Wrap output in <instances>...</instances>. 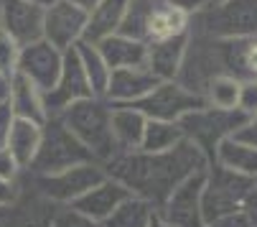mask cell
<instances>
[{
  "mask_svg": "<svg viewBox=\"0 0 257 227\" xmlns=\"http://www.w3.org/2000/svg\"><path fill=\"white\" fill-rule=\"evenodd\" d=\"M232 138H237V140H242V143H247V145L257 148V115L247 118V123H244V125L232 135Z\"/></svg>",
  "mask_w": 257,
  "mask_h": 227,
  "instance_id": "d590c367",
  "label": "cell"
},
{
  "mask_svg": "<svg viewBox=\"0 0 257 227\" xmlns=\"http://www.w3.org/2000/svg\"><path fill=\"white\" fill-rule=\"evenodd\" d=\"M0 18H3V0H0Z\"/></svg>",
  "mask_w": 257,
  "mask_h": 227,
  "instance_id": "ee69618b",
  "label": "cell"
},
{
  "mask_svg": "<svg viewBox=\"0 0 257 227\" xmlns=\"http://www.w3.org/2000/svg\"><path fill=\"white\" fill-rule=\"evenodd\" d=\"M18 176H21V166L16 164L8 148H0V179H18Z\"/></svg>",
  "mask_w": 257,
  "mask_h": 227,
  "instance_id": "836d02e7",
  "label": "cell"
},
{
  "mask_svg": "<svg viewBox=\"0 0 257 227\" xmlns=\"http://www.w3.org/2000/svg\"><path fill=\"white\" fill-rule=\"evenodd\" d=\"M239 90L242 82L229 77V74H216L211 77L204 87V100L211 107H222V110H237L239 102Z\"/></svg>",
  "mask_w": 257,
  "mask_h": 227,
  "instance_id": "83f0119b",
  "label": "cell"
},
{
  "mask_svg": "<svg viewBox=\"0 0 257 227\" xmlns=\"http://www.w3.org/2000/svg\"><path fill=\"white\" fill-rule=\"evenodd\" d=\"M18 56H21V46L11 39L6 31H0V74L6 80H13L18 71Z\"/></svg>",
  "mask_w": 257,
  "mask_h": 227,
  "instance_id": "f1b7e54d",
  "label": "cell"
},
{
  "mask_svg": "<svg viewBox=\"0 0 257 227\" xmlns=\"http://www.w3.org/2000/svg\"><path fill=\"white\" fill-rule=\"evenodd\" d=\"M145 123H148V118H145L140 110H135L130 105H112L109 128H112L117 154H133V150H140Z\"/></svg>",
  "mask_w": 257,
  "mask_h": 227,
  "instance_id": "d6986e66",
  "label": "cell"
},
{
  "mask_svg": "<svg viewBox=\"0 0 257 227\" xmlns=\"http://www.w3.org/2000/svg\"><path fill=\"white\" fill-rule=\"evenodd\" d=\"M8 105H11L13 118H18V120H31V123L44 125L49 118L46 105H44V92L36 85H31L26 77H21V74H16L11 80Z\"/></svg>",
  "mask_w": 257,
  "mask_h": 227,
  "instance_id": "ffe728a7",
  "label": "cell"
},
{
  "mask_svg": "<svg viewBox=\"0 0 257 227\" xmlns=\"http://www.w3.org/2000/svg\"><path fill=\"white\" fill-rule=\"evenodd\" d=\"M148 227H176V224H171V222H166V219H163V217H161V214H158V212H156V214H153V219H151V224H148Z\"/></svg>",
  "mask_w": 257,
  "mask_h": 227,
  "instance_id": "60d3db41",
  "label": "cell"
},
{
  "mask_svg": "<svg viewBox=\"0 0 257 227\" xmlns=\"http://www.w3.org/2000/svg\"><path fill=\"white\" fill-rule=\"evenodd\" d=\"M161 80L148 66H133V69H115L109 74V85L104 92V100L109 105H135L143 100L153 87H158Z\"/></svg>",
  "mask_w": 257,
  "mask_h": 227,
  "instance_id": "5bb4252c",
  "label": "cell"
},
{
  "mask_svg": "<svg viewBox=\"0 0 257 227\" xmlns=\"http://www.w3.org/2000/svg\"><path fill=\"white\" fill-rule=\"evenodd\" d=\"M206 100L196 92H191L189 87H183L178 80H166L158 87H153V92H148L143 100H138L135 110H140L148 120H163V123H178L183 115L204 107Z\"/></svg>",
  "mask_w": 257,
  "mask_h": 227,
  "instance_id": "ba28073f",
  "label": "cell"
},
{
  "mask_svg": "<svg viewBox=\"0 0 257 227\" xmlns=\"http://www.w3.org/2000/svg\"><path fill=\"white\" fill-rule=\"evenodd\" d=\"M244 123H247V115L239 110H222V107L204 105V107L189 112V115H183L178 120V128H181L183 138L191 140L209 159V164H214L219 143L232 138Z\"/></svg>",
  "mask_w": 257,
  "mask_h": 227,
  "instance_id": "5b68a950",
  "label": "cell"
},
{
  "mask_svg": "<svg viewBox=\"0 0 257 227\" xmlns=\"http://www.w3.org/2000/svg\"><path fill=\"white\" fill-rule=\"evenodd\" d=\"M186 49H189V33L176 36V39H168V41L148 44V61H145V66L161 82L176 80L181 71V64H183V56H186Z\"/></svg>",
  "mask_w": 257,
  "mask_h": 227,
  "instance_id": "44dd1931",
  "label": "cell"
},
{
  "mask_svg": "<svg viewBox=\"0 0 257 227\" xmlns=\"http://www.w3.org/2000/svg\"><path fill=\"white\" fill-rule=\"evenodd\" d=\"M74 51H77L79 64H82V69H84V74H87V82H89V87H92V95H94V97H104L107 85H109V74H112V71H109V66L104 64L99 49H97L94 44L79 41V44L74 46Z\"/></svg>",
  "mask_w": 257,
  "mask_h": 227,
  "instance_id": "d4e9b609",
  "label": "cell"
},
{
  "mask_svg": "<svg viewBox=\"0 0 257 227\" xmlns=\"http://www.w3.org/2000/svg\"><path fill=\"white\" fill-rule=\"evenodd\" d=\"M39 145H41V125L39 123H31V120H18L16 118L13 125H11L6 148L11 150V156L16 159V164L21 166V171H26L33 164Z\"/></svg>",
  "mask_w": 257,
  "mask_h": 227,
  "instance_id": "603a6c76",
  "label": "cell"
},
{
  "mask_svg": "<svg viewBox=\"0 0 257 227\" xmlns=\"http://www.w3.org/2000/svg\"><path fill=\"white\" fill-rule=\"evenodd\" d=\"M28 3H36V6H44L46 8L49 3H54V0H28Z\"/></svg>",
  "mask_w": 257,
  "mask_h": 227,
  "instance_id": "b9f144b4",
  "label": "cell"
},
{
  "mask_svg": "<svg viewBox=\"0 0 257 227\" xmlns=\"http://www.w3.org/2000/svg\"><path fill=\"white\" fill-rule=\"evenodd\" d=\"M8 95H11V80H6L3 74H0V105L8 102Z\"/></svg>",
  "mask_w": 257,
  "mask_h": 227,
  "instance_id": "ab89813d",
  "label": "cell"
},
{
  "mask_svg": "<svg viewBox=\"0 0 257 227\" xmlns=\"http://www.w3.org/2000/svg\"><path fill=\"white\" fill-rule=\"evenodd\" d=\"M242 77L244 82L257 80V36L242 41Z\"/></svg>",
  "mask_w": 257,
  "mask_h": 227,
  "instance_id": "4dcf8cb0",
  "label": "cell"
},
{
  "mask_svg": "<svg viewBox=\"0 0 257 227\" xmlns=\"http://www.w3.org/2000/svg\"><path fill=\"white\" fill-rule=\"evenodd\" d=\"M107 176V171L102 169V164H79L64 169L59 174H28L21 171V181L26 186H31L39 197H44L46 202L56 204V207H66L71 202H77L82 194H87L92 186H97L102 179Z\"/></svg>",
  "mask_w": 257,
  "mask_h": 227,
  "instance_id": "8992f818",
  "label": "cell"
},
{
  "mask_svg": "<svg viewBox=\"0 0 257 227\" xmlns=\"http://www.w3.org/2000/svg\"><path fill=\"white\" fill-rule=\"evenodd\" d=\"M130 6V0H102V3L87 13V26H84V39L87 44H99L102 39L112 36L120 31L125 11Z\"/></svg>",
  "mask_w": 257,
  "mask_h": 227,
  "instance_id": "7402d4cb",
  "label": "cell"
},
{
  "mask_svg": "<svg viewBox=\"0 0 257 227\" xmlns=\"http://www.w3.org/2000/svg\"><path fill=\"white\" fill-rule=\"evenodd\" d=\"M13 112H11V105L3 102L0 105V148H6L8 143V133H11V125H13Z\"/></svg>",
  "mask_w": 257,
  "mask_h": 227,
  "instance_id": "74e56055",
  "label": "cell"
},
{
  "mask_svg": "<svg viewBox=\"0 0 257 227\" xmlns=\"http://www.w3.org/2000/svg\"><path fill=\"white\" fill-rule=\"evenodd\" d=\"M0 31H6L18 46H28L44 39V6L28 0H3Z\"/></svg>",
  "mask_w": 257,
  "mask_h": 227,
  "instance_id": "4fadbf2b",
  "label": "cell"
},
{
  "mask_svg": "<svg viewBox=\"0 0 257 227\" xmlns=\"http://www.w3.org/2000/svg\"><path fill=\"white\" fill-rule=\"evenodd\" d=\"M191 31V18L176 11L168 0H153V8L145 23V44L168 41L176 36H186Z\"/></svg>",
  "mask_w": 257,
  "mask_h": 227,
  "instance_id": "e0dca14e",
  "label": "cell"
},
{
  "mask_svg": "<svg viewBox=\"0 0 257 227\" xmlns=\"http://www.w3.org/2000/svg\"><path fill=\"white\" fill-rule=\"evenodd\" d=\"M54 212L56 204L46 202L21 181L18 202L0 212V222H3V227H54Z\"/></svg>",
  "mask_w": 257,
  "mask_h": 227,
  "instance_id": "9a60e30c",
  "label": "cell"
},
{
  "mask_svg": "<svg viewBox=\"0 0 257 227\" xmlns=\"http://www.w3.org/2000/svg\"><path fill=\"white\" fill-rule=\"evenodd\" d=\"M239 212H242L247 227H257V186L247 194V199L242 202V209H239Z\"/></svg>",
  "mask_w": 257,
  "mask_h": 227,
  "instance_id": "8d00e7d4",
  "label": "cell"
},
{
  "mask_svg": "<svg viewBox=\"0 0 257 227\" xmlns=\"http://www.w3.org/2000/svg\"><path fill=\"white\" fill-rule=\"evenodd\" d=\"M156 212L158 209H153V204L130 194L112 214L104 219V227H148Z\"/></svg>",
  "mask_w": 257,
  "mask_h": 227,
  "instance_id": "484cf974",
  "label": "cell"
},
{
  "mask_svg": "<svg viewBox=\"0 0 257 227\" xmlns=\"http://www.w3.org/2000/svg\"><path fill=\"white\" fill-rule=\"evenodd\" d=\"M21 197V176L18 179H0V212L13 207Z\"/></svg>",
  "mask_w": 257,
  "mask_h": 227,
  "instance_id": "d6a6232c",
  "label": "cell"
},
{
  "mask_svg": "<svg viewBox=\"0 0 257 227\" xmlns=\"http://www.w3.org/2000/svg\"><path fill=\"white\" fill-rule=\"evenodd\" d=\"M71 3H74V6H79L84 13H92L99 3H102V0H71Z\"/></svg>",
  "mask_w": 257,
  "mask_h": 227,
  "instance_id": "f35d334b",
  "label": "cell"
},
{
  "mask_svg": "<svg viewBox=\"0 0 257 227\" xmlns=\"http://www.w3.org/2000/svg\"><path fill=\"white\" fill-rule=\"evenodd\" d=\"M92 161H94L92 154L61 123V118L49 115L46 123L41 125V145L36 150L33 164L26 171L28 174H59L64 169L79 166V164H92Z\"/></svg>",
  "mask_w": 257,
  "mask_h": 227,
  "instance_id": "277c9868",
  "label": "cell"
},
{
  "mask_svg": "<svg viewBox=\"0 0 257 227\" xmlns=\"http://www.w3.org/2000/svg\"><path fill=\"white\" fill-rule=\"evenodd\" d=\"M87 13L71 0H54L44 8V41L59 51H69L84 39Z\"/></svg>",
  "mask_w": 257,
  "mask_h": 227,
  "instance_id": "9c48e42d",
  "label": "cell"
},
{
  "mask_svg": "<svg viewBox=\"0 0 257 227\" xmlns=\"http://www.w3.org/2000/svg\"><path fill=\"white\" fill-rule=\"evenodd\" d=\"M168 3H171L176 11H181L183 16L194 18V16H199V13L209 6V0H168Z\"/></svg>",
  "mask_w": 257,
  "mask_h": 227,
  "instance_id": "e575fe53",
  "label": "cell"
},
{
  "mask_svg": "<svg viewBox=\"0 0 257 227\" xmlns=\"http://www.w3.org/2000/svg\"><path fill=\"white\" fill-rule=\"evenodd\" d=\"M237 110H239V112H244L247 118L257 115V80L242 82V90H239V102H237Z\"/></svg>",
  "mask_w": 257,
  "mask_h": 227,
  "instance_id": "1f68e13d",
  "label": "cell"
},
{
  "mask_svg": "<svg viewBox=\"0 0 257 227\" xmlns=\"http://www.w3.org/2000/svg\"><path fill=\"white\" fill-rule=\"evenodd\" d=\"M222 3H227V0H209V6H222Z\"/></svg>",
  "mask_w": 257,
  "mask_h": 227,
  "instance_id": "7bdbcfd3",
  "label": "cell"
},
{
  "mask_svg": "<svg viewBox=\"0 0 257 227\" xmlns=\"http://www.w3.org/2000/svg\"><path fill=\"white\" fill-rule=\"evenodd\" d=\"M206 166L209 159L191 140L183 138L163 154H143V150L117 154L102 169L107 176L120 181L130 194L153 204V209H161L183 181L199 171H206Z\"/></svg>",
  "mask_w": 257,
  "mask_h": 227,
  "instance_id": "6da1fadb",
  "label": "cell"
},
{
  "mask_svg": "<svg viewBox=\"0 0 257 227\" xmlns=\"http://www.w3.org/2000/svg\"><path fill=\"white\" fill-rule=\"evenodd\" d=\"M209 169V166H206ZM206 171H199L189 176L176 192L168 197V202L158 209V214L176 224V227H206L201 217V192H204Z\"/></svg>",
  "mask_w": 257,
  "mask_h": 227,
  "instance_id": "7c38bea8",
  "label": "cell"
},
{
  "mask_svg": "<svg viewBox=\"0 0 257 227\" xmlns=\"http://www.w3.org/2000/svg\"><path fill=\"white\" fill-rule=\"evenodd\" d=\"M89 97H94L92 87L87 82V74L79 64L74 46H71L69 51H64V64H61V74H59L56 85L49 92H44L46 112L49 115H59V112H64L69 105H74L79 100H89Z\"/></svg>",
  "mask_w": 257,
  "mask_h": 227,
  "instance_id": "30bf717a",
  "label": "cell"
},
{
  "mask_svg": "<svg viewBox=\"0 0 257 227\" xmlns=\"http://www.w3.org/2000/svg\"><path fill=\"white\" fill-rule=\"evenodd\" d=\"M0 227H3V222H0Z\"/></svg>",
  "mask_w": 257,
  "mask_h": 227,
  "instance_id": "bcb514c9",
  "label": "cell"
},
{
  "mask_svg": "<svg viewBox=\"0 0 257 227\" xmlns=\"http://www.w3.org/2000/svg\"><path fill=\"white\" fill-rule=\"evenodd\" d=\"M61 64H64V51H59L56 46H51L49 41H36L28 46H21V56H18V71L21 77H26L31 85H36L41 92H49L59 74H61Z\"/></svg>",
  "mask_w": 257,
  "mask_h": 227,
  "instance_id": "8fae6325",
  "label": "cell"
},
{
  "mask_svg": "<svg viewBox=\"0 0 257 227\" xmlns=\"http://www.w3.org/2000/svg\"><path fill=\"white\" fill-rule=\"evenodd\" d=\"M94 46L99 49L104 64L109 66V71L145 66V61H148V44L135 41V39H130V36H122V33L107 36V39H102Z\"/></svg>",
  "mask_w": 257,
  "mask_h": 227,
  "instance_id": "ac0fdd59",
  "label": "cell"
},
{
  "mask_svg": "<svg viewBox=\"0 0 257 227\" xmlns=\"http://www.w3.org/2000/svg\"><path fill=\"white\" fill-rule=\"evenodd\" d=\"M191 33L216 41H237L257 36V0H227L206 6L191 18Z\"/></svg>",
  "mask_w": 257,
  "mask_h": 227,
  "instance_id": "3957f363",
  "label": "cell"
},
{
  "mask_svg": "<svg viewBox=\"0 0 257 227\" xmlns=\"http://www.w3.org/2000/svg\"><path fill=\"white\" fill-rule=\"evenodd\" d=\"M254 186H257V179H254Z\"/></svg>",
  "mask_w": 257,
  "mask_h": 227,
  "instance_id": "f6af8a7d",
  "label": "cell"
},
{
  "mask_svg": "<svg viewBox=\"0 0 257 227\" xmlns=\"http://www.w3.org/2000/svg\"><path fill=\"white\" fill-rule=\"evenodd\" d=\"M183 140V133L178 123H163V120H148L143 133L140 150L143 154H163V150L173 148L176 143Z\"/></svg>",
  "mask_w": 257,
  "mask_h": 227,
  "instance_id": "4316f807",
  "label": "cell"
},
{
  "mask_svg": "<svg viewBox=\"0 0 257 227\" xmlns=\"http://www.w3.org/2000/svg\"><path fill=\"white\" fill-rule=\"evenodd\" d=\"M214 164L224 166L234 174H242L247 179H257V148H252L237 138H227L219 143Z\"/></svg>",
  "mask_w": 257,
  "mask_h": 227,
  "instance_id": "cb8c5ba5",
  "label": "cell"
},
{
  "mask_svg": "<svg viewBox=\"0 0 257 227\" xmlns=\"http://www.w3.org/2000/svg\"><path fill=\"white\" fill-rule=\"evenodd\" d=\"M127 197H130V192L120 181H115L112 176H104L97 186H92L87 194H82L77 202H71L66 207H74L77 212H82V214L92 217L94 222L104 224V219L112 214Z\"/></svg>",
  "mask_w": 257,
  "mask_h": 227,
  "instance_id": "2e32d148",
  "label": "cell"
},
{
  "mask_svg": "<svg viewBox=\"0 0 257 227\" xmlns=\"http://www.w3.org/2000/svg\"><path fill=\"white\" fill-rule=\"evenodd\" d=\"M254 189V179L234 174L219 164H209L206 181L201 192V217L204 224H211L222 217H229L242 209V202Z\"/></svg>",
  "mask_w": 257,
  "mask_h": 227,
  "instance_id": "52a82bcc",
  "label": "cell"
},
{
  "mask_svg": "<svg viewBox=\"0 0 257 227\" xmlns=\"http://www.w3.org/2000/svg\"><path fill=\"white\" fill-rule=\"evenodd\" d=\"M54 227H104L102 222H94L92 217L77 212L74 207H56L54 212Z\"/></svg>",
  "mask_w": 257,
  "mask_h": 227,
  "instance_id": "f546056e",
  "label": "cell"
},
{
  "mask_svg": "<svg viewBox=\"0 0 257 227\" xmlns=\"http://www.w3.org/2000/svg\"><path fill=\"white\" fill-rule=\"evenodd\" d=\"M109 115H112V105L104 97H89L69 105L64 112H59L61 123L77 135V140L92 154L97 164H107L109 159L117 156V145L109 128Z\"/></svg>",
  "mask_w": 257,
  "mask_h": 227,
  "instance_id": "7a4b0ae2",
  "label": "cell"
}]
</instances>
